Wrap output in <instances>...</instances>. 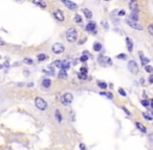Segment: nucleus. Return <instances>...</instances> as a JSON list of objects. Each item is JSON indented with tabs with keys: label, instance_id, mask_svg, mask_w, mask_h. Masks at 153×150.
Returning <instances> with one entry per match:
<instances>
[{
	"label": "nucleus",
	"instance_id": "f257e3e1",
	"mask_svg": "<svg viewBox=\"0 0 153 150\" xmlns=\"http://www.w3.org/2000/svg\"><path fill=\"white\" fill-rule=\"evenodd\" d=\"M78 39V32L74 28H70L67 30L66 32V40L69 42V43H74Z\"/></svg>",
	"mask_w": 153,
	"mask_h": 150
},
{
	"label": "nucleus",
	"instance_id": "f03ea898",
	"mask_svg": "<svg viewBox=\"0 0 153 150\" xmlns=\"http://www.w3.org/2000/svg\"><path fill=\"white\" fill-rule=\"evenodd\" d=\"M35 104H36L37 108H39L40 111H45L47 108V102L41 97H36L35 98Z\"/></svg>",
	"mask_w": 153,
	"mask_h": 150
},
{
	"label": "nucleus",
	"instance_id": "7ed1b4c3",
	"mask_svg": "<svg viewBox=\"0 0 153 150\" xmlns=\"http://www.w3.org/2000/svg\"><path fill=\"white\" fill-rule=\"evenodd\" d=\"M128 70L132 73V74H137L138 73V71H139V68H138V65H137V63L135 62V60H130L129 63H128Z\"/></svg>",
	"mask_w": 153,
	"mask_h": 150
},
{
	"label": "nucleus",
	"instance_id": "20e7f679",
	"mask_svg": "<svg viewBox=\"0 0 153 150\" xmlns=\"http://www.w3.org/2000/svg\"><path fill=\"white\" fill-rule=\"evenodd\" d=\"M72 99H73L72 94H70V93H66V94H64V95L62 96V98H61V102H62V104H64V105H68V104L71 103Z\"/></svg>",
	"mask_w": 153,
	"mask_h": 150
},
{
	"label": "nucleus",
	"instance_id": "39448f33",
	"mask_svg": "<svg viewBox=\"0 0 153 150\" xmlns=\"http://www.w3.org/2000/svg\"><path fill=\"white\" fill-rule=\"evenodd\" d=\"M64 50H65V47H64V45L61 44V43H56V44H54V46H52V52H54L55 54L63 53Z\"/></svg>",
	"mask_w": 153,
	"mask_h": 150
},
{
	"label": "nucleus",
	"instance_id": "423d86ee",
	"mask_svg": "<svg viewBox=\"0 0 153 150\" xmlns=\"http://www.w3.org/2000/svg\"><path fill=\"white\" fill-rule=\"evenodd\" d=\"M126 23L130 26V27H132V28H134V29H137V30H142L143 29V27L137 23V22H135V21H132L130 18H128V19H126Z\"/></svg>",
	"mask_w": 153,
	"mask_h": 150
},
{
	"label": "nucleus",
	"instance_id": "0eeeda50",
	"mask_svg": "<svg viewBox=\"0 0 153 150\" xmlns=\"http://www.w3.org/2000/svg\"><path fill=\"white\" fill-rule=\"evenodd\" d=\"M54 16H55V18L58 20V21H60V22H63L64 21V15H63V12L62 11H60V10H57V11H55L54 12Z\"/></svg>",
	"mask_w": 153,
	"mask_h": 150
},
{
	"label": "nucleus",
	"instance_id": "6e6552de",
	"mask_svg": "<svg viewBox=\"0 0 153 150\" xmlns=\"http://www.w3.org/2000/svg\"><path fill=\"white\" fill-rule=\"evenodd\" d=\"M63 4H65L70 11H75L76 9H78V5H76L74 2H72V1H66V0H64Z\"/></svg>",
	"mask_w": 153,
	"mask_h": 150
},
{
	"label": "nucleus",
	"instance_id": "1a4fd4ad",
	"mask_svg": "<svg viewBox=\"0 0 153 150\" xmlns=\"http://www.w3.org/2000/svg\"><path fill=\"white\" fill-rule=\"evenodd\" d=\"M129 9L132 12L137 13V11H138V3H137V1H135V0H131V1L129 2Z\"/></svg>",
	"mask_w": 153,
	"mask_h": 150
},
{
	"label": "nucleus",
	"instance_id": "9d476101",
	"mask_svg": "<svg viewBox=\"0 0 153 150\" xmlns=\"http://www.w3.org/2000/svg\"><path fill=\"white\" fill-rule=\"evenodd\" d=\"M126 44H127V47H128V51L132 52L133 51V42L130 38H126Z\"/></svg>",
	"mask_w": 153,
	"mask_h": 150
},
{
	"label": "nucleus",
	"instance_id": "9b49d317",
	"mask_svg": "<svg viewBox=\"0 0 153 150\" xmlns=\"http://www.w3.org/2000/svg\"><path fill=\"white\" fill-rule=\"evenodd\" d=\"M86 30L87 31H92V32H93V30L96 31V23L95 22H89L86 25Z\"/></svg>",
	"mask_w": 153,
	"mask_h": 150
},
{
	"label": "nucleus",
	"instance_id": "f8f14e48",
	"mask_svg": "<svg viewBox=\"0 0 153 150\" xmlns=\"http://www.w3.org/2000/svg\"><path fill=\"white\" fill-rule=\"evenodd\" d=\"M70 68V63L68 60H62V65H61V70H68Z\"/></svg>",
	"mask_w": 153,
	"mask_h": 150
},
{
	"label": "nucleus",
	"instance_id": "ddd939ff",
	"mask_svg": "<svg viewBox=\"0 0 153 150\" xmlns=\"http://www.w3.org/2000/svg\"><path fill=\"white\" fill-rule=\"evenodd\" d=\"M58 76H59V78L66 79V78H67V73H66V71H64V70H60V72H59V74H58Z\"/></svg>",
	"mask_w": 153,
	"mask_h": 150
},
{
	"label": "nucleus",
	"instance_id": "4468645a",
	"mask_svg": "<svg viewBox=\"0 0 153 150\" xmlns=\"http://www.w3.org/2000/svg\"><path fill=\"white\" fill-rule=\"evenodd\" d=\"M83 13H84V15H85L86 18H88V19H91V18H92V13H91L89 10L84 9V10H83Z\"/></svg>",
	"mask_w": 153,
	"mask_h": 150
},
{
	"label": "nucleus",
	"instance_id": "2eb2a0df",
	"mask_svg": "<svg viewBox=\"0 0 153 150\" xmlns=\"http://www.w3.org/2000/svg\"><path fill=\"white\" fill-rule=\"evenodd\" d=\"M135 126H136V127H137V128H138V129H139L142 132H146V131H147L146 127H145L144 125H142L139 122H136V123H135Z\"/></svg>",
	"mask_w": 153,
	"mask_h": 150
},
{
	"label": "nucleus",
	"instance_id": "dca6fc26",
	"mask_svg": "<svg viewBox=\"0 0 153 150\" xmlns=\"http://www.w3.org/2000/svg\"><path fill=\"white\" fill-rule=\"evenodd\" d=\"M130 19H131L132 21L137 22V21H138V15H137V13L132 12V13H131V15H130Z\"/></svg>",
	"mask_w": 153,
	"mask_h": 150
},
{
	"label": "nucleus",
	"instance_id": "f3484780",
	"mask_svg": "<svg viewBox=\"0 0 153 150\" xmlns=\"http://www.w3.org/2000/svg\"><path fill=\"white\" fill-rule=\"evenodd\" d=\"M93 50L95 51H101L102 50V44H100V43L93 44Z\"/></svg>",
	"mask_w": 153,
	"mask_h": 150
},
{
	"label": "nucleus",
	"instance_id": "a211bd4d",
	"mask_svg": "<svg viewBox=\"0 0 153 150\" xmlns=\"http://www.w3.org/2000/svg\"><path fill=\"white\" fill-rule=\"evenodd\" d=\"M50 84H51V81L49 79H43V81H42V85H43L44 88H49Z\"/></svg>",
	"mask_w": 153,
	"mask_h": 150
},
{
	"label": "nucleus",
	"instance_id": "6ab92c4d",
	"mask_svg": "<svg viewBox=\"0 0 153 150\" xmlns=\"http://www.w3.org/2000/svg\"><path fill=\"white\" fill-rule=\"evenodd\" d=\"M56 118H57L58 122H61V121H62V115H61V113H60L59 110L56 111Z\"/></svg>",
	"mask_w": 153,
	"mask_h": 150
},
{
	"label": "nucleus",
	"instance_id": "aec40b11",
	"mask_svg": "<svg viewBox=\"0 0 153 150\" xmlns=\"http://www.w3.org/2000/svg\"><path fill=\"white\" fill-rule=\"evenodd\" d=\"M150 62V59L149 58H147V57H142V65L145 67V66H147V64Z\"/></svg>",
	"mask_w": 153,
	"mask_h": 150
},
{
	"label": "nucleus",
	"instance_id": "412c9836",
	"mask_svg": "<svg viewBox=\"0 0 153 150\" xmlns=\"http://www.w3.org/2000/svg\"><path fill=\"white\" fill-rule=\"evenodd\" d=\"M74 22H76V23H81L82 22V18H81L80 15H75L74 16Z\"/></svg>",
	"mask_w": 153,
	"mask_h": 150
},
{
	"label": "nucleus",
	"instance_id": "4be33fe9",
	"mask_svg": "<svg viewBox=\"0 0 153 150\" xmlns=\"http://www.w3.org/2000/svg\"><path fill=\"white\" fill-rule=\"evenodd\" d=\"M37 58H38L40 62H42V60H45V59L47 58V56H46L45 54H39V55L37 56Z\"/></svg>",
	"mask_w": 153,
	"mask_h": 150
},
{
	"label": "nucleus",
	"instance_id": "5701e85b",
	"mask_svg": "<svg viewBox=\"0 0 153 150\" xmlns=\"http://www.w3.org/2000/svg\"><path fill=\"white\" fill-rule=\"evenodd\" d=\"M61 65H62V60H56V62L52 64V66H55V67H57V68H60V69H61Z\"/></svg>",
	"mask_w": 153,
	"mask_h": 150
},
{
	"label": "nucleus",
	"instance_id": "b1692460",
	"mask_svg": "<svg viewBox=\"0 0 153 150\" xmlns=\"http://www.w3.org/2000/svg\"><path fill=\"white\" fill-rule=\"evenodd\" d=\"M145 70H146V72H148V73H151V72L153 71V68H152L151 66L147 65V66H145Z\"/></svg>",
	"mask_w": 153,
	"mask_h": 150
},
{
	"label": "nucleus",
	"instance_id": "393cba45",
	"mask_svg": "<svg viewBox=\"0 0 153 150\" xmlns=\"http://www.w3.org/2000/svg\"><path fill=\"white\" fill-rule=\"evenodd\" d=\"M148 31H149V33L153 37V24H150V25L148 26Z\"/></svg>",
	"mask_w": 153,
	"mask_h": 150
},
{
	"label": "nucleus",
	"instance_id": "a878e982",
	"mask_svg": "<svg viewBox=\"0 0 153 150\" xmlns=\"http://www.w3.org/2000/svg\"><path fill=\"white\" fill-rule=\"evenodd\" d=\"M78 77H79L80 79H82V80H83V79H86V77H87V76H86V74L79 73V74H78Z\"/></svg>",
	"mask_w": 153,
	"mask_h": 150
},
{
	"label": "nucleus",
	"instance_id": "bb28decb",
	"mask_svg": "<svg viewBox=\"0 0 153 150\" xmlns=\"http://www.w3.org/2000/svg\"><path fill=\"white\" fill-rule=\"evenodd\" d=\"M98 85H99V87H100L101 89H106V88H107V85H106L105 83H101V81H99Z\"/></svg>",
	"mask_w": 153,
	"mask_h": 150
},
{
	"label": "nucleus",
	"instance_id": "cd10ccee",
	"mask_svg": "<svg viewBox=\"0 0 153 150\" xmlns=\"http://www.w3.org/2000/svg\"><path fill=\"white\" fill-rule=\"evenodd\" d=\"M25 64H28V65H31V64H33V59H31V58H28V57H26V58H24V60H23Z\"/></svg>",
	"mask_w": 153,
	"mask_h": 150
},
{
	"label": "nucleus",
	"instance_id": "c85d7f7f",
	"mask_svg": "<svg viewBox=\"0 0 153 150\" xmlns=\"http://www.w3.org/2000/svg\"><path fill=\"white\" fill-rule=\"evenodd\" d=\"M34 3L40 5L41 8H45V6H46V3H45V2H35V1H34Z\"/></svg>",
	"mask_w": 153,
	"mask_h": 150
},
{
	"label": "nucleus",
	"instance_id": "c756f323",
	"mask_svg": "<svg viewBox=\"0 0 153 150\" xmlns=\"http://www.w3.org/2000/svg\"><path fill=\"white\" fill-rule=\"evenodd\" d=\"M101 95H105V96H107L108 98H113V95H112L111 93H107V94H106V93H102V92H101Z\"/></svg>",
	"mask_w": 153,
	"mask_h": 150
},
{
	"label": "nucleus",
	"instance_id": "7c9ffc66",
	"mask_svg": "<svg viewBox=\"0 0 153 150\" xmlns=\"http://www.w3.org/2000/svg\"><path fill=\"white\" fill-rule=\"evenodd\" d=\"M119 93H120L122 96H124V97L126 96V93H125V91H124L122 88H120V89H119Z\"/></svg>",
	"mask_w": 153,
	"mask_h": 150
},
{
	"label": "nucleus",
	"instance_id": "2f4dec72",
	"mask_svg": "<svg viewBox=\"0 0 153 150\" xmlns=\"http://www.w3.org/2000/svg\"><path fill=\"white\" fill-rule=\"evenodd\" d=\"M80 71H81L80 73H83V74H87V68H84V67H82Z\"/></svg>",
	"mask_w": 153,
	"mask_h": 150
},
{
	"label": "nucleus",
	"instance_id": "473e14b6",
	"mask_svg": "<svg viewBox=\"0 0 153 150\" xmlns=\"http://www.w3.org/2000/svg\"><path fill=\"white\" fill-rule=\"evenodd\" d=\"M116 57H117V58H121V59H125V58H126V55H125L124 53H122V54H119Z\"/></svg>",
	"mask_w": 153,
	"mask_h": 150
},
{
	"label": "nucleus",
	"instance_id": "72a5a7b5",
	"mask_svg": "<svg viewBox=\"0 0 153 150\" xmlns=\"http://www.w3.org/2000/svg\"><path fill=\"white\" fill-rule=\"evenodd\" d=\"M143 116L145 117V119H147V120H149V121H150V120H152V118H151L148 114H146V113H145V114H143Z\"/></svg>",
	"mask_w": 153,
	"mask_h": 150
},
{
	"label": "nucleus",
	"instance_id": "f704fd0d",
	"mask_svg": "<svg viewBox=\"0 0 153 150\" xmlns=\"http://www.w3.org/2000/svg\"><path fill=\"white\" fill-rule=\"evenodd\" d=\"M87 59H88V57H87L86 55H83V56L80 58V60H81V62H86Z\"/></svg>",
	"mask_w": 153,
	"mask_h": 150
},
{
	"label": "nucleus",
	"instance_id": "c9c22d12",
	"mask_svg": "<svg viewBox=\"0 0 153 150\" xmlns=\"http://www.w3.org/2000/svg\"><path fill=\"white\" fill-rule=\"evenodd\" d=\"M142 104L145 105V106H148V105H149V102H148L147 100H144V101H142Z\"/></svg>",
	"mask_w": 153,
	"mask_h": 150
},
{
	"label": "nucleus",
	"instance_id": "e433bc0d",
	"mask_svg": "<svg viewBox=\"0 0 153 150\" xmlns=\"http://www.w3.org/2000/svg\"><path fill=\"white\" fill-rule=\"evenodd\" d=\"M80 148H81V150H86V147H85L84 144H81V145H80Z\"/></svg>",
	"mask_w": 153,
	"mask_h": 150
},
{
	"label": "nucleus",
	"instance_id": "4c0bfd02",
	"mask_svg": "<svg viewBox=\"0 0 153 150\" xmlns=\"http://www.w3.org/2000/svg\"><path fill=\"white\" fill-rule=\"evenodd\" d=\"M122 108H123V110H124V112H125V113H127V115H130V113H129V111H128V110H127V108H126V107H124V106H123V107H122Z\"/></svg>",
	"mask_w": 153,
	"mask_h": 150
},
{
	"label": "nucleus",
	"instance_id": "58836bf2",
	"mask_svg": "<svg viewBox=\"0 0 153 150\" xmlns=\"http://www.w3.org/2000/svg\"><path fill=\"white\" fill-rule=\"evenodd\" d=\"M149 81H150V84H153V74L150 76V78H149Z\"/></svg>",
	"mask_w": 153,
	"mask_h": 150
},
{
	"label": "nucleus",
	"instance_id": "ea45409f",
	"mask_svg": "<svg viewBox=\"0 0 153 150\" xmlns=\"http://www.w3.org/2000/svg\"><path fill=\"white\" fill-rule=\"evenodd\" d=\"M119 15H120V16H124V15H125V12H124V11H121Z\"/></svg>",
	"mask_w": 153,
	"mask_h": 150
},
{
	"label": "nucleus",
	"instance_id": "a19ab883",
	"mask_svg": "<svg viewBox=\"0 0 153 150\" xmlns=\"http://www.w3.org/2000/svg\"><path fill=\"white\" fill-rule=\"evenodd\" d=\"M0 45H5V42H3L1 39H0Z\"/></svg>",
	"mask_w": 153,
	"mask_h": 150
},
{
	"label": "nucleus",
	"instance_id": "79ce46f5",
	"mask_svg": "<svg viewBox=\"0 0 153 150\" xmlns=\"http://www.w3.org/2000/svg\"><path fill=\"white\" fill-rule=\"evenodd\" d=\"M139 81L142 83V85H144V84H145V79H144V78H140V80H139Z\"/></svg>",
	"mask_w": 153,
	"mask_h": 150
},
{
	"label": "nucleus",
	"instance_id": "37998d69",
	"mask_svg": "<svg viewBox=\"0 0 153 150\" xmlns=\"http://www.w3.org/2000/svg\"><path fill=\"white\" fill-rule=\"evenodd\" d=\"M150 104H151V107H152V108H153V99H152V100H151V102H150Z\"/></svg>",
	"mask_w": 153,
	"mask_h": 150
}]
</instances>
